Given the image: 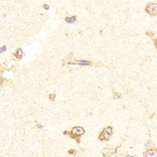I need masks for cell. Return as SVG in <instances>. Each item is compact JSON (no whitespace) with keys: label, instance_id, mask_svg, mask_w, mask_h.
Returning <instances> with one entry per match:
<instances>
[{"label":"cell","instance_id":"1","mask_svg":"<svg viewBox=\"0 0 157 157\" xmlns=\"http://www.w3.org/2000/svg\"><path fill=\"white\" fill-rule=\"evenodd\" d=\"M85 133V130L84 128L80 126H76L72 129L69 133H67V135H69L71 138L76 140L77 143H80V137Z\"/></svg>","mask_w":157,"mask_h":157},{"label":"cell","instance_id":"2","mask_svg":"<svg viewBox=\"0 0 157 157\" xmlns=\"http://www.w3.org/2000/svg\"><path fill=\"white\" fill-rule=\"evenodd\" d=\"M112 127L108 126L103 129V131L100 133L99 136V139L100 141H108L112 135Z\"/></svg>","mask_w":157,"mask_h":157},{"label":"cell","instance_id":"3","mask_svg":"<svg viewBox=\"0 0 157 157\" xmlns=\"http://www.w3.org/2000/svg\"><path fill=\"white\" fill-rule=\"evenodd\" d=\"M145 11L150 17H157V3H148L145 8Z\"/></svg>","mask_w":157,"mask_h":157},{"label":"cell","instance_id":"4","mask_svg":"<svg viewBox=\"0 0 157 157\" xmlns=\"http://www.w3.org/2000/svg\"><path fill=\"white\" fill-rule=\"evenodd\" d=\"M145 157H157V148H149L144 153Z\"/></svg>","mask_w":157,"mask_h":157},{"label":"cell","instance_id":"5","mask_svg":"<svg viewBox=\"0 0 157 157\" xmlns=\"http://www.w3.org/2000/svg\"><path fill=\"white\" fill-rule=\"evenodd\" d=\"M76 18H77L76 16H73V17H67V18H65V20L68 23L72 24L74 23L76 21Z\"/></svg>","mask_w":157,"mask_h":157},{"label":"cell","instance_id":"6","mask_svg":"<svg viewBox=\"0 0 157 157\" xmlns=\"http://www.w3.org/2000/svg\"><path fill=\"white\" fill-rule=\"evenodd\" d=\"M77 65L88 66V65H91V62L89 61H87V60H80V61H77Z\"/></svg>","mask_w":157,"mask_h":157},{"label":"cell","instance_id":"7","mask_svg":"<svg viewBox=\"0 0 157 157\" xmlns=\"http://www.w3.org/2000/svg\"><path fill=\"white\" fill-rule=\"evenodd\" d=\"M146 35H147V36H148L150 38H151V39H154V37H155V32H153V31H151V30H148L147 31V32H146Z\"/></svg>","mask_w":157,"mask_h":157},{"label":"cell","instance_id":"8","mask_svg":"<svg viewBox=\"0 0 157 157\" xmlns=\"http://www.w3.org/2000/svg\"><path fill=\"white\" fill-rule=\"evenodd\" d=\"M17 54H18V55L19 56L20 58H21L22 57L23 55V51L21 50V49H18V50H17Z\"/></svg>","mask_w":157,"mask_h":157},{"label":"cell","instance_id":"9","mask_svg":"<svg viewBox=\"0 0 157 157\" xmlns=\"http://www.w3.org/2000/svg\"><path fill=\"white\" fill-rule=\"evenodd\" d=\"M153 44H154V46H155V49L157 50V38L153 39Z\"/></svg>","mask_w":157,"mask_h":157},{"label":"cell","instance_id":"10","mask_svg":"<svg viewBox=\"0 0 157 157\" xmlns=\"http://www.w3.org/2000/svg\"><path fill=\"white\" fill-rule=\"evenodd\" d=\"M6 47L3 46V47H1V49H0V51H1V53L5 52V51H6Z\"/></svg>","mask_w":157,"mask_h":157},{"label":"cell","instance_id":"11","mask_svg":"<svg viewBox=\"0 0 157 157\" xmlns=\"http://www.w3.org/2000/svg\"><path fill=\"white\" fill-rule=\"evenodd\" d=\"M121 96V95L120 94H119V93H116L115 94V96H114V99H117V98H120V97H118V96Z\"/></svg>","mask_w":157,"mask_h":157},{"label":"cell","instance_id":"12","mask_svg":"<svg viewBox=\"0 0 157 157\" xmlns=\"http://www.w3.org/2000/svg\"><path fill=\"white\" fill-rule=\"evenodd\" d=\"M43 8H45L46 10H48L49 8V6H48L47 5H45V4H44V5H43Z\"/></svg>","mask_w":157,"mask_h":157},{"label":"cell","instance_id":"13","mask_svg":"<svg viewBox=\"0 0 157 157\" xmlns=\"http://www.w3.org/2000/svg\"><path fill=\"white\" fill-rule=\"evenodd\" d=\"M126 157H135V156H130V155H128V156H127Z\"/></svg>","mask_w":157,"mask_h":157}]
</instances>
